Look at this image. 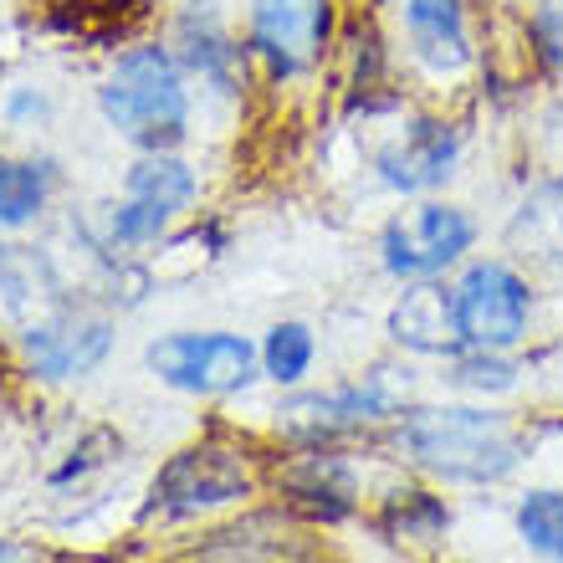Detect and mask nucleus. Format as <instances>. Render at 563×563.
<instances>
[{"label": "nucleus", "instance_id": "nucleus-16", "mask_svg": "<svg viewBox=\"0 0 563 563\" xmlns=\"http://www.w3.org/2000/svg\"><path fill=\"white\" fill-rule=\"evenodd\" d=\"M52 169L36 159H5L0 164V231H21L42 216Z\"/></svg>", "mask_w": 563, "mask_h": 563}, {"label": "nucleus", "instance_id": "nucleus-9", "mask_svg": "<svg viewBox=\"0 0 563 563\" xmlns=\"http://www.w3.org/2000/svg\"><path fill=\"white\" fill-rule=\"evenodd\" d=\"M113 349V318L92 308H52L21 333V354L36 379H82Z\"/></svg>", "mask_w": 563, "mask_h": 563}, {"label": "nucleus", "instance_id": "nucleus-8", "mask_svg": "<svg viewBox=\"0 0 563 563\" xmlns=\"http://www.w3.org/2000/svg\"><path fill=\"white\" fill-rule=\"evenodd\" d=\"M333 36V0H246V52L277 82L318 67Z\"/></svg>", "mask_w": 563, "mask_h": 563}, {"label": "nucleus", "instance_id": "nucleus-22", "mask_svg": "<svg viewBox=\"0 0 563 563\" xmlns=\"http://www.w3.org/2000/svg\"><path fill=\"white\" fill-rule=\"evenodd\" d=\"M5 113H11L15 123H21V119H46V113H52V103H46V92L21 88V92H11V103H5Z\"/></svg>", "mask_w": 563, "mask_h": 563}, {"label": "nucleus", "instance_id": "nucleus-1", "mask_svg": "<svg viewBox=\"0 0 563 563\" xmlns=\"http://www.w3.org/2000/svg\"><path fill=\"white\" fill-rule=\"evenodd\" d=\"M395 445L405 461L441 482L487 487L503 482L522 456V441L507 416H487L472 405H430V410H400L395 416Z\"/></svg>", "mask_w": 563, "mask_h": 563}, {"label": "nucleus", "instance_id": "nucleus-20", "mask_svg": "<svg viewBox=\"0 0 563 563\" xmlns=\"http://www.w3.org/2000/svg\"><path fill=\"white\" fill-rule=\"evenodd\" d=\"M445 522H451V512L430 492H395V503H389V528L405 538H435Z\"/></svg>", "mask_w": 563, "mask_h": 563}, {"label": "nucleus", "instance_id": "nucleus-18", "mask_svg": "<svg viewBox=\"0 0 563 563\" xmlns=\"http://www.w3.org/2000/svg\"><path fill=\"white\" fill-rule=\"evenodd\" d=\"M518 538L538 559L563 563V492L538 487L518 503Z\"/></svg>", "mask_w": 563, "mask_h": 563}, {"label": "nucleus", "instance_id": "nucleus-4", "mask_svg": "<svg viewBox=\"0 0 563 563\" xmlns=\"http://www.w3.org/2000/svg\"><path fill=\"white\" fill-rule=\"evenodd\" d=\"M456 292V328L466 349H487V354H507L528 339L533 323V287L518 267H507L497 256L472 262L461 272Z\"/></svg>", "mask_w": 563, "mask_h": 563}, {"label": "nucleus", "instance_id": "nucleus-17", "mask_svg": "<svg viewBox=\"0 0 563 563\" xmlns=\"http://www.w3.org/2000/svg\"><path fill=\"white\" fill-rule=\"evenodd\" d=\"M262 374H267L272 385H302V374L312 369V354H318V339H312L308 323H272L267 339H262Z\"/></svg>", "mask_w": 563, "mask_h": 563}, {"label": "nucleus", "instance_id": "nucleus-6", "mask_svg": "<svg viewBox=\"0 0 563 563\" xmlns=\"http://www.w3.org/2000/svg\"><path fill=\"white\" fill-rule=\"evenodd\" d=\"M195 195H200V179L175 148L169 154H139L123 175L119 210L108 216V241L113 246H154L195 206Z\"/></svg>", "mask_w": 563, "mask_h": 563}, {"label": "nucleus", "instance_id": "nucleus-23", "mask_svg": "<svg viewBox=\"0 0 563 563\" xmlns=\"http://www.w3.org/2000/svg\"><path fill=\"white\" fill-rule=\"evenodd\" d=\"M0 563H21V549H11V543H0Z\"/></svg>", "mask_w": 563, "mask_h": 563}, {"label": "nucleus", "instance_id": "nucleus-19", "mask_svg": "<svg viewBox=\"0 0 563 563\" xmlns=\"http://www.w3.org/2000/svg\"><path fill=\"white\" fill-rule=\"evenodd\" d=\"M456 389H472V395H507L518 385V364L507 354H487V349H461L451 358V374H445Z\"/></svg>", "mask_w": 563, "mask_h": 563}, {"label": "nucleus", "instance_id": "nucleus-5", "mask_svg": "<svg viewBox=\"0 0 563 563\" xmlns=\"http://www.w3.org/2000/svg\"><path fill=\"white\" fill-rule=\"evenodd\" d=\"M256 492V466L246 451H231V445H190L159 466L154 476V503L148 512L154 518H200V512H216V507L246 503Z\"/></svg>", "mask_w": 563, "mask_h": 563}, {"label": "nucleus", "instance_id": "nucleus-15", "mask_svg": "<svg viewBox=\"0 0 563 563\" xmlns=\"http://www.w3.org/2000/svg\"><path fill=\"white\" fill-rule=\"evenodd\" d=\"M287 497L308 507L312 518H343V512H354V476L339 456L312 451L308 461H297L287 472Z\"/></svg>", "mask_w": 563, "mask_h": 563}, {"label": "nucleus", "instance_id": "nucleus-7", "mask_svg": "<svg viewBox=\"0 0 563 563\" xmlns=\"http://www.w3.org/2000/svg\"><path fill=\"white\" fill-rule=\"evenodd\" d=\"M476 246V221L461 206L445 200H426V206L405 210L385 225L379 236V262L389 277L400 282H430L445 267L466 262V252Z\"/></svg>", "mask_w": 563, "mask_h": 563}, {"label": "nucleus", "instance_id": "nucleus-10", "mask_svg": "<svg viewBox=\"0 0 563 563\" xmlns=\"http://www.w3.org/2000/svg\"><path fill=\"white\" fill-rule=\"evenodd\" d=\"M461 164V129L445 119H410L400 134L379 144L374 175L395 195H430L456 175Z\"/></svg>", "mask_w": 563, "mask_h": 563}, {"label": "nucleus", "instance_id": "nucleus-21", "mask_svg": "<svg viewBox=\"0 0 563 563\" xmlns=\"http://www.w3.org/2000/svg\"><path fill=\"white\" fill-rule=\"evenodd\" d=\"M528 46L549 73L563 77V0H538L528 11Z\"/></svg>", "mask_w": 563, "mask_h": 563}, {"label": "nucleus", "instance_id": "nucleus-12", "mask_svg": "<svg viewBox=\"0 0 563 563\" xmlns=\"http://www.w3.org/2000/svg\"><path fill=\"white\" fill-rule=\"evenodd\" d=\"M405 46L430 77H461L476 62L466 0H405Z\"/></svg>", "mask_w": 563, "mask_h": 563}, {"label": "nucleus", "instance_id": "nucleus-3", "mask_svg": "<svg viewBox=\"0 0 563 563\" xmlns=\"http://www.w3.org/2000/svg\"><path fill=\"white\" fill-rule=\"evenodd\" d=\"M144 364L159 385L179 389V395L221 400V395H236V389L252 385L256 369H262V354L241 333H221V328L190 333V328H179V333H164V339L148 343Z\"/></svg>", "mask_w": 563, "mask_h": 563}, {"label": "nucleus", "instance_id": "nucleus-2", "mask_svg": "<svg viewBox=\"0 0 563 563\" xmlns=\"http://www.w3.org/2000/svg\"><path fill=\"white\" fill-rule=\"evenodd\" d=\"M108 129L139 148V154H169L190 139V88H185V67L169 46L144 42L129 46L113 73L98 88Z\"/></svg>", "mask_w": 563, "mask_h": 563}, {"label": "nucleus", "instance_id": "nucleus-14", "mask_svg": "<svg viewBox=\"0 0 563 563\" xmlns=\"http://www.w3.org/2000/svg\"><path fill=\"white\" fill-rule=\"evenodd\" d=\"M175 57L185 73L206 77L216 92H241V67H246V52L236 46V36L216 21V15H179V31H175Z\"/></svg>", "mask_w": 563, "mask_h": 563}, {"label": "nucleus", "instance_id": "nucleus-13", "mask_svg": "<svg viewBox=\"0 0 563 563\" xmlns=\"http://www.w3.org/2000/svg\"><path fill=\"white\" fill-rule=\"evenodd\" d=\"M389 339L410 349V354H430V358H456L466 343H461L456 328V292L441 287V282H405V292L395 297V308L385 318Z\"/></svg>", "mask_w": 563, "mask_h": 563}, {"label": "nucleus", "instance_id": "nucleus-11", "mask_svg": "<svg viewBox=\"0 0 563 563\" xmlns=\"http://www.w3.org/2000/svg\"><path fill=\"white\" fill-rule=\"evenodd\" d=\"M385 374L389 369H379L374 379H364V385L328 389V395H297V400L282 405L277 416H282V426L292 430V435H302L308 445H323V441H333V435L364 430V426H374V420H389L405 410Z\"/></svg>", "mask_w": 563, "mask_h": 563}]
</instances>
